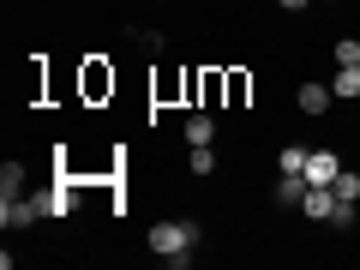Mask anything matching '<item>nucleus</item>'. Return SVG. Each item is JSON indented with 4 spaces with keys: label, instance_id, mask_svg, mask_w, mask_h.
Returning a JSON list of instances; mask_svg holds the SVG:
<instances>
[{
    "label": "nucleus",
    "instance_id": "f257e3e1",
    "mask_svg": "<svg viewBox=\"0 0 360 270\" xmlns=\"http://www.w3.org/2000/svg\"><path fill=\"white\" fill-rule=\"evenodd\" d=\"M193 246H198V222H186V217H168V222H156L150 229V252L162 258V264H193Z\"/></svg>",
    "mask_w": 360,
    "mask_h": 270
},
{
    "label": "nucleus",
    "instance_id": "f03ea898",
    "mask_svg": "<svg viewBox=\"0 0 360 270\" xmlns=\"http://www.w3.org/2000/svg\"><path fill=\"white\" fill-rule=\"evenodd\" d=\"M300 174H307V186H330V180L342 174V162H336V150H312Z\"/></svg>",
    "mask_w": 360,
    "mask_h": 270
},
{
    "label": "nucleus",
    "instance_id": "7ed1b4c3",
    "mask_svg": "<svg viewBox=\"0 0 360 270\" xmlns=\"http://www.w3.org/2000/svg\"><path fill=\"white\" fill-rule=\"evenodd\" d=\"M330 103H336L330 84H300L295 90V108H300V115H330Z\"/></svg>",
    "mask_w": 360,
    "mask_h": 270
},
{
    "label": "nucleus",
    "instance_id": "20e7f679",
    "mask_svg": "<svg viewBox=\"0 0 360 270\" xmlns=\"http://www.w3.org/2000/svg\"><path fill=\"white\" fill-rule=\"evenodd\" d=\"M37 217H42L37 198H6V205H0V222H6V229H30Z\"/></svg>",
    "mask_w": 360,
    "mask_h": 270
},
{
    "label": "nucleus",
    "instance_id": "39448f33",
    "mask_svg": "<svg viewBox=\"0 0 360 270\" xmlns=\"http://www.w3.org/2000/svg\"><path fill=\"white\" fill-rule=\"evenodd\" d=\"M330 210H336V186H307V205H300V217L330 222Z\"/></svg>",
    "mask_w": 360,
    "mask_h": 270
},
{
    "label": "nucleus",
    "instance_id": "423d86ee",
    "mask_svg": "<svg viewBox=\"0 0 360 270\" xmlns=\"http://www.w3.org/2000/svg\"><path fill=\"white\" fill-rule=\"evenodd\" d=\"M276 205H283V210L307 205V174H283V180H276Z\"/></svg>",
    "mask_w": 360,
    "mask_h": 270
},
{
    "label": "nucleus",
    "instance_id": "0eeeda50",
    "mask_svg": "<svg viewBox=\"0 0 360 270\" xmlns=\"http://www.w3.org/2000/svg\"><path fill=\"white\" fill-rule=\"evenodd\" d=\"M330 90H336V103H360V66H336Z\"/></svg>",
    "mask_w": 360,
    "mask_h": 270
},
{
    "label": "nucleus",
    "instance_id": "6e6552de",
    "mask_svg": "<svg viewBox=\"0 0 360 270\" xmlns=\"http://www.w3.org/2000/svg\"><path fill=\"white\" fill-rule=\"evenodd\" d=\"M186 144H217V120L210 115H186Z\"/></svg>",
    "mask_w": 360,
    "mask_h": 270
},
{
    "label": "nucleus",
    "instance_id": "1a4fd4ad",
    "mask_svg": "<svg viewBox=\"0 0 360 270\" xmlns=\"http://www.w3.org/2000/svg\"><path fill=\"white\" fill-rule=\"evenodd\" d=\"M330 186H336V198H342V205H360V174H354V168H342Z\"/></svg>",
    "mask_w": 360,
    "mask_h": 270
},
{
    "label": "nucleus",
    "instance_id": "9d476101",
    "mask_svg": "<svg viewBox=\"0 0 360 270\" xmlns=\"http://www.w3.org/2000/svg\"><path fill=\"white\" fill-rule=\"evenodd\" d=\"M307 156H312L307 144H288V150L276 156V168H283V174H300V168H307Z\"/></svg>",
    "mask_w": 360,
    "mask_h": 270
},
{
    "label": "nucleus",
    "instance_id": "9b49d317",
    "mask_svg": "<svg viewBox=\"0 0 360 270\" xmlns=\"http://www.w3.org/2000/svg\"><path fill=\"white\" fill-rule=\"evenodd\" d=\"M18 186H25V168H18V162H6V168H0V193H6V198H18Z\"/></svg>",
    "mask_w": 360,
    "mask_h": 270
},
{
    "label": "nucleus",
    "instance_id": "f8f14e48",
    "mask_svg": "<svg viewBox=\"0 0 360 270\" xmlns=\"http://www.w3.org/2000/svg\"><path fill=\"white\" fill-rule=\"evenodd\" d=\"M186 168H193V174H210V168H217V156H210V144H193V156H186Z\"/></svg>",
    "mask_w": 360,
    "mask_h": 270
},
{
    "label": "nucleus",
    "instance_id": "ddd939ff",
    "mask_svg": "<svg viewBox=\"0 0 360 270\" xmlns=\"http://www.w3.org/2000/svg\"><path fill=\"white\" fill-rule=\"evenodd\" d=\"M336 66H360V42H354V37L336 42Z\"/></svg>",
    "mask_w": 360,
    "mask_h": 270
},
{
    "label": "nucleus",
    "instance_id": "4468645a",
    "mask_svg": "<svg viewBox=\"0 0 360 270\" xmlns=\"http://www.w3.org/2000/svg\"><path fill=\"white\" fill-rule=\"evenodd\" d=\"M330 222H336V229H354V205H342V198H336V210H330Z\"/></svg>",
    "mask_w": 360,
    "mask_h": 270
},
{
    "label": "nucleus",
    "instance_id": "2eb2a0df",
    "mask_svg": "<svg viewBox=\"0 0 360 270\" xmlns=\"http://www.w3.org/2000/svg\"><path fill=\"white\" fill-rule=\"evenodd\" d=\"M283 13H307V6H319V0H276Z\"/></svg>",
    "mask_w": 360,
    "mask_h": 270
},
{
    "label": "nucleus",
    "instance_id": "dca6fc26",
    "mask_svg": "<svg viewBox=\"0 0 360 270\" xmlns=\"http://www.w3.org/2000/svg\"><path fill=\"white\" fill-rule=\"evenodd\" d=\"M150 6H162V0H150Z\"/></svg>",
    "mask_w": 360,
    "mask_h": 270
}]
</instances>
